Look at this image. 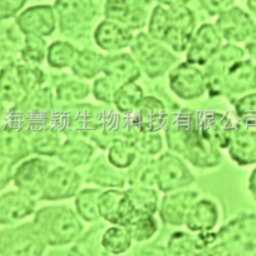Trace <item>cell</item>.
I'll use <instances>...</instances> for the list:
<instances>
[{"label": "cell", "mask_w": 256, "mask_h": 256, "mask_svg": "<svg viewBox=\"0 0 256 256\" xmlns=\"http://www.w3.org/2000/svg\"><path fill=\"white\" fill-rule=\"evenodd\" d=\"M245 52L252 59H256V24L250 38L245 42Z\"/></svg>", "instance_id": "55"}, {"label": "cell", "mask_w": 256, "mask_h": 256, "mask_svg": "<svg viewBox=\"0 0 256 256\" xmlns=\"http://www.w3.org/2000/svg\"><path fill=\"white\" fill-rule=\"evenodd\" d=\"M248 8L256 16V0H248Z\"/></svg>", "instance_id": "59"}, {"label": "cell", "mask_w": 256, "mask_h": 256, "mask_svg": "<svg viewBox=\"0 0 256 256\" xmlns=\"http://www.w3.org/2000/svg\"><path fill=\"white\" fill-rule=\"evenodd\" d=\"M220 222V210L211 198H198L187 214L184 226L191 234L206 235L214 232Z\"/></svg>", "instance_id": "23"}, {"label": "cell", "mask_w": 256, "mask_h": 256, "mask_svg": "<svg viewBox=\"0 0 256 256\" xmlns=\"http://www.w3.org/2000/svg\"><path fill=\"white\" fill-rule=\"evenodd\" d=\"M30 154L29 138L24 132L9 123L0 126V157L18 164Z\"/></svg>", "instance_id": "25"}, {"label": "cell", "mask_w": 256, "mask_h": 256, "mask_svg": "<svg viewBox=\"0 0 256 256\" xmlns=\"http://www.w3.org/2000/svg\"><path fill=\"white\" fill-rule=\"evenodd\" d=\"M16 26L24 36L46 38L58 28L56 10L50 6H33L22 10L16 18Z\"/></svg>", "instance_id": "16"}, {"label": "cell", "mask_w": 256, "mask_h": 256, "mask_svg": "<svg viewBox=\"0 0 256 256\" xmlns=\"http://www.w3.org/2000/svg\"><path fill=\"white\" fill-rule=\"evenodd\" d=\"M198 198L200 194L195 190L184 188L167 192L160 201V218L167 226L172 228L184 226L190 208Z\"/></svg>", "instance_id": "13"}, {"label": "cell", "mask_w": 256, "mask_h": 256, "mask_svg": "<svg viewBox=\"0 0 256 256\" xmlns=\"http://www.w3.org/2000/svg\"><path fill=\"white\" fill-rule=\"evenodd\" d=\"M46 54H48V44L46 38L34 36H26L20 53L23 63L39 67L43 62L46 60Z\"/></svg>", "instance_id": "47"}, {"label": "cell", "mask_w": 256, "mask_h": 256, "mask_svg": "<svg viewBox=\"0 0 256 256\" xmlns=\"http://www.w3.org/2000/svg\"><path fill=\"white\" fill-rule=\"evenodd\" d=\"M131 126L132 120H128L127 118H124V114L104 110L100 126L93 134H90V137L97 146L102 150H107L113 141L124 138Z\"/></svg>", "instance_id": "28"}, {"label": "cell", "mask_w": 256, "mask_h": 256, "mask_svg": "<svg viewBox=\"0 0 256 256\" xmlns=\"http://www.w3.org/2000/svg\"><path fill=\"white\" fill-rule=\"evenodd\" d=\"M196 32V16L187 6L168 8V20L161 43L170 50L184 53Z\"/></svg>", "instance_id": "7"}, {"label": "cell", "mask_w": 256, "mask_h": 256, "mask_svg": "<svg viewBox=\"0 0 256 256\" xmlns=\"http://www.w3.org/2000/svg\"><path fill=\"white\" fill-rule=\"evenodd\" d=\"M127 228L131 232L134 242L144 244L154 238L158 234L160 226L154 215L138 214L131 222L128 224Z\"/></svg>", "instance_id": "45"}, {"label": "cell", "mask_w": 256, "mask_h": 256, "mask_svg": "<svg viewBox=\"0 0 256 256\" xmlns=\"http://www.w3.org/2000/svg\"><path fill=\"white\" fill-rule=\"evenodd\" d=\"M124 138L134 147L138 156L144 157L158 156L164 146V137L160 132L140 131L134 124L130 127Z\"/></svg>", "instance_id": "34"}, {"label": "cell", "mask_w": 256, "mask_h": 256, "mask_svg": "<svg viewBox=\"0 0 256 256\" xmlns=\"http://www.w3.org/2000/svg\"><path fill=\"white\" fill-rule=\"evenodd\" d=\"M50 170V164L43 157L26 158L14 168L13 184L26 195L39 200Z\"/></svg>", "instance_id": "12"}, {"label": "cell", "mask_w": 256, "mask_h": 256, "mask_svg": "<svg viewBox=\"0 0 256 256\" xmlns=\"http://www.w3.org/2000/svg\"><path fill=\"white\" fill-rule=\"evenodd\" d=\"M235 113L241 126L256 131V92L238 98L235 103Z\"/></svg>", "instance_id": "48"}, {"label": "cell", "mask_w": 256, "mask_h": 256, "mask_svg": "<svg viewBox=\"0 0 256 256\" xmlns=\"http://www.w3.org/2000/svg\"><path fill=\"white\" fill-rule=\"evenodd\" d=\"M106 56L92 49H83L78 52L77 58L73 62L70 70L82 80H92L103 74Z\"/></svg>", "instance_id": "33"}, {"label": "cell", "mask_w": 256, "mask_h": 256, "mask_svg": "<svg viewBox=\"0 0 256 256\" xmlns=\"http://www.w3.org/2000/svg\"><path fill=\"white\" fill-rule=\"evenodd\" d=\"M96 154V147L82 137H67L63 141L56 158L63 166L70 168H80L92 162Z\"/></svg>", "instance_id": "30"}, {"label": "cell", "mask_w": 256, "mask_h": 256, "mask_svg": "<svg viewBox=\"0 0 256 256\" xmlns=\"http://www.w3.org/2000/svg\"><path fill=\"white\" fill-rule=\"evenodd\" d=\"M28 0H0V22L16 18Z\"/></svg>", "instance_id": "50"}, {"label": "cell", "mask_w": 256, "mask_h": 256, "mask_svg": "<svg viewBox=\"0 0 256 256\" xmlns=\"http://www.w3.org/2000/svg\"><path fill=\"white\" fill-rule=\"evenodd\" d=\"M100 218L110 225L127 228L138 214L134 211L124 188H110L102 191L98 201Z\"/></svg>", "instance_id": "14"}, {"label": "cell", "mask_w": 256, "mask_h": 256, "mask_svg": "<svg viewBox=\"0 0 256 256\" xmlns=\"http://www.w3.org/2000/svg\"><path fill=\"white\" fill-rule=\"evenodd\" d=\"M103 190L100 188H83L74 198L76 212L84 222L93 224L100 220L98 201Z\"/></svg>", "instance_id": "40"}, {"label": "cell", "mask_w": 256, "mask_h": 256, "mask_svg": "<svg viewBox=\"0 0 256 256\" xmlns=\"http://www.w3.org/2000/svg\"><path fill=\"white\" fill-rule=\"evenodd\" d=\"M60 108V110L54 113L52 124L68 137L90 136L98 128L104 113L96 106L86 103L63 106Z\"/></svg>", "instance_id": "5"}, {"label": "cell", "mask_w": 256, "mask_h": 256, "mask_svg": "<svg viewBox=\"0 0 256 256\" xmlns=\"http://www.w3.org/2000/svg\"><path fill=\"white\" fill-rule=\"evenodd\" d=\"M78 52V48H76L70 42L56 40L48 46L46 63L53 70H67L72 67Z\"/></svg>", "instance_id": "43"}, {"label": "cell", "mask_w": 256, "mask_h": 256, "mask_svg": "<svg viewBox=\"0 0 256 256\" xmlns=\"http://www.w3.org/2000/svg\"><path fill=\"white\" fill-rule=\"evenodd\" d=\"M32 222L46 248L70 245L82 235L84 228L76 210L67 205L44 206L36 211Z\"/></svg>", "instance_id": "1"}, {"label": "cell", "mask_w": 256, "mask_h": 256, "mask_svg": "<svg viewBox=\"0 0 256 256\" xmlns=\"http://www.w3.org/2000/svg\"><path fill=\"white\" fill-rule=\"evenodd\" d=\"M127 195L134 211L144 215H156L158 212L160 198L158 190L150 187H134L128 186Z\"/></svg>", "instance_id": "39"}, {"label": "cell", "mask_w": 256, "mask_h": 256, "mask_svg": "<svg viewBox=\"0 0 256 256\" xmlns=\"http://www.w3.org/2000/svg\"><path fill=\"white\" fill-rule=\"evenodd\" d=\"M16 74H18L20 84L23 87L26 96L32 92H36L39 88L44 87L46 84V73L38 66H30V64L20 63L16 64Z\"/></svg>", "instance_id": "46"}, {"label": "cell", "mask_w": 256, "mask_h": 256, "mask_svg": "<svg viewBox=\"0 0 256 256\" xmlns=\"http://www.w3.org/2000/svg\"><path fill=\"white\" fill-rule=\"evenodd\" d=\"M87 182L100 188H124L127 186V177L120 170L116 168L107 156H98L87 171Z\"/></svg>", "instance_id": "31"}, {"label": "cell", "mask_w": 256, "mask_h": 256, "mask_svg": "<svg viewBox=\"0 0 256 256\" xmlns=\"http://www.w3.org/2000/svg\"><path fill=\"white\" fill-rule=\"evenodd\" d=\"M107 158L116 168L120 171L131 168L132 164L138 158V154L126 138H118L113 141L108 147Z\"/></svg>", "instance_id": "44"}, {"label": "cell", "mask_w": 256, "mask_h": 256, "mask_svg": "<svg viewBox=\"0 0 256 256\" xmlns=\"http://www.w3.org/2000/svg\"><path fill=\"white\" fill-rule=\"evenodd\" d=\"M142 70L131 53H116L106 56L103 76L110 78L116 84L137 82L141 78Z\"/></svg>", "instance_id": "26"}, {"label": "cell", "mask_w": 256, "mask_h": 256, "mask_svg": "<svg viewBox=\"0 0 256 256\" xmlns=\"http://www.w3.org/2000/svg\"><path fill=\"white\" fill-rule=\"evenodd\" d=\"M208 246L200 236L184 231H176L170 236L166 246L167 256H204Z\"/></svg>", "instance_id": "35"}, {"label": "cell", "mask_w": 256, "mask_h": 256, "mask_svg": "<svg viewBox=\"0 0 256 256\" xmlns=\"http://www.w3.org/2000/svg\"><path fill=\"white\" fill-rule=\"evenodd\" d=\"M90 94H92V87L88 83L83 82L82 80H66L56 86L54 98L56 102L62 103L63 106H70L82 103Z\"/></svg>", "instance_id": "42"}, {"label": "cell", "mask_w": 256, "mask_h": 256, "mask_svg": "<svg viewBox=\"0 0 256 256\" xmlns=\"http://www.w3.org/2000/svg\"><path fill=\"white\" fill-rule=\"evenodd\" d=\"M16 166V164H14L13 162L0 157V192L4 191L10 184V182H13V174Z\"/></svg>", "instance_id": "52"}, {"label": "cell", "mask_w": 256, "mask_h": 256, "mask_svg": "<svg viewBox=\"0 0 256 256\" xmlns=\"http://www.w3.org/2000/svg\"><path fill=\"white\" fill-rule=\"evenodd\" d=\"M0 58H2V43H0Z\"/></svg>", "instance_id": "60"}, {"label": "cell", "mask_w": 256, "mask_h": 256, "mask_svg": "<svg viewBox=\"0 0 256 256\" xmlns=\"http://www.w3.org/2000/svg\"><path fill=\"white\" fill-rule=\"evenodd\" d=\"M168 120L166 104L154 96H144L134 110L132 124L144 132H160Z\"/></svg>", "instance_id": "22"}, {"label": "cell", "mask_w": 256, "mask_h": 256, "mask_svg": "<svg viewBox=\"0 0 256 256\" xmlns=\"http://www.w3.org/2000/svg\"><path fill=\"white\" fill-rule=\"evenodd\" d=\"M228 156L238 166L256 164V131L238 126L228 147Z\"/></svg>", "instance_id": "27"}, {"label": "cell", "mask_w": 256, "mask_h": 256, "mask_svg": "<svg viewBox=\"0 0 256 256\" xmlns=\"http://www.w3.org/2000/svg\"><path fill=\"white\" fill-rule=\"evenodd\" d=\"M152 0H106V6H114V8L127 9H148Z\"/></svg>", "instance_id": "53"}, {"label": "cell", "mask_w": 256, "mask_h": 256, "mask_svg": "<svg viewBox=\"0 0 256 256\" xmlns=\"http://www.w3.org/2000/svg\"><path fill=\"white\" fill-rule=\"evenodd\" d=\"M248 186V191H250L251 196H252L254 200L256 201V167L252 170V172L250 174Z\"/></svg>", "instance_id": "57"}, {"label": "cell", "mask_w": 256, "mask_h": 256, "mask_svg": "<svg viewBox=\"0 0 256 256\" xmlns=\"http://www.w3.org/2000/svg\"><path fill=\"white\" fill-rule=\"evenodd\" d=\"M126 177L128 186L157 188V158L140 156L127 170Z\"/></svg>", "instance_id": "36"}, {"label": "cell", "mask_w": 256, "mask_h": 256, "mask_svg": "<svg viewBox=\"0 0 256 256\" xmlns=\"http://www.w3.org/2000/svg\"><path fill=\"white\" fill-rule=\"evenodd\" d=\"M134 256H167L166 248L161 245H144L136 251Z\"/></svg>", "instance_id": "54"}, {"label": "cell", "mask_w": 256, "mask_h": 256, "mask_svg": "<svg viewBox=\"0 0 256 256\" xmlns=\"http://www.w3.org/2000/svg\"><path fill=\"white\" fill-rule=\"evenodd\" d=\"M80 186H82V176L80 172L62 164L50 170L39 200L59 202V201L74 198L80 191Z\"/></svg>", "instance_id": "11"}, {"label": "cell", "mask_w": 256, "mask_h": 256, "mask_svg": "<svg viewBox=\"0 0 256 256\" xmlns=\"http://www.w3.org/2000/svg\"><path fill=\"white\" fill-rule=\"evenodd\" d=\"M144 98V88L137 82L126 83L120 86L116 90L113 106L116 110L120 114H131L132 112L137 110L141 100Z\"/></svg>", "instance_id": "41"}, {"label": "cell", "mask_w": 256, "mask_h": 256, "mask_svg": "<svg viewBox=\"0 0 256 256\" xmlns=\"http://www.w3.org/2000/svg\"><path fill=\"white\" fill-rule=\"evenodd\" d=\"M53 8L60 34L73 39L87 36L100 14L93 0H56Z\"/></svg>", "instance_id": "4"}, {"label": "cell", "mask_w": 256, "mask_h": 256, "mask_svg": "<svg viewBox=\"0 0 256 256\" xmlns=\"http://www.w3.org/2000/svg\"><path fill=\"white\" fill-rule=\"evenodd\" d=\"M195 176L184 160L176 154L166 152L157 158V190L164 194L188 188Z\"/></svg>", "instance_id": "10"}, {"label": "cell", "mask_w": 256, "mask_h": 256, "mask_svg": "<svg viewBox=\"0 0 256 256\" xmlns=\"http://www.w3.org/2000/svg\"><path fill=\"white\" fill-rule=\"evenodd\" d=\"M182 156L194 167L200 170L216 168L222 164L221 150L201 134L198 127L187 142Z\"/></svg>", "instance_id": "20"}, {"label": "cell", "mask_w": 256, "mask_h": 256, "mask_svg": "<svg viewBox=\"0 0 256 256\" xmlns=\"http://www.w3.org/2000/svg\"><path fill=\"white\" fill-rule=\"evenodd\" d=\"M206 13L212 16H220L235 6V0H198Z\"/></svg>", "instance_id": "51"}, {"label": "cell", "mask_w": 256, "mask_h": 256, "mask_svg": "<svg viewBox=\"0 0 256 256\" xmlns=\"http://www.w3.org/2000/svg\"><path fill=\"white\" fill-rule=\"evenodd\" d=\"M46 248L33 222H20L0 230V256H43Z\"/></svg>", "instance_id": "6"}, {"label": "cell", "mask_w": 256, "mask_h": 256, "mask_svg": "<svg viewBox=\"0 0 256 256\" xmlns=\"http://www.w3.org/2000/svg\"><path fill=\"white\" fill-rule=\"evenodd\" d=\"M198 127V114L190 110H181L168 116L164 126V138L168 151L182 156L192 134Z\"/></svg>", "instance_id": "15"}, {"label": "cell", "mask_w": 256, "mask_h": 256, "mask_svg": "<svg viewBox=\"0 0 256 256\" xmlns=\"http://www.w3.org/2000/svg\"><path fill=\"white\" fill-rule=\"evenodd\" d=\"M6 114V104L4 103V100L0 98V120H3Z\"/></svg>", "instance_id": "58"}, {"label": "cell", "mask_w": 256, "mask_h": 256, "mask_svg": "<svg viewBox=\"0 0 256 256\" xmlns=\"http://www.w3.org/2000/svg\"><path fill=\"white\" fill-rule=\"evenodd\" d=\"M222 42L215 24H202L200 28L196 29L192 36L186 52V62L196 67H205L212 56L220 50Z\"/></svg>", "instance_id": "17"}, {"label": "cell", "mask_w": 256, "mask_h": 256, "mask_svg": "<svg viewBox=\"0 0 256 256\" xmlns=\"http://www.w3.org/2000/svg\"><path fill=\"white\" fill-rule=\"evenodd\" d=\"M158 3V6H166V8H176V6H188L191 0H152Z\"/></svg>", "instance_id": "56"}, {"label": "cell", "mask_w": 256, "mask_h": 256, "mask_svg": "<svg viewBox=\"0 0 256 256\" xmlns=\"http://www.w3.org/2000/svg\"><path fill=\"white\" fill-rule=\"evenodd\" d=\"M117 88L118 86L110 78L103 76V77L96 78L94 82H93L92 94L94 100H98L100 103L110 106L113 104Z\"/></svg>", "instance_id": "49"}, {"label": "cell", "mask_w": 256, "mask_h": 256, "mask_svg": "<svg viewBox=\"0 0 256 256\" xmlns=\"http://www.w3.org/2000/svg\"><path fill=\"white\" fill-rule=\"evenodd\" d=\"M170 90L182 100H195L208 92L205 72L188 62L177 64L170 72Z\"/></svg>", "instance_id": "9"}, {"label": "cell", "mask_w": 256, "mask_h": 256, "mask_svg": "<svg viewBox=\"0 0 256 256\" xmlns=\"http://www.w3.org/2000/svg\"><path fill=\"white\" fill-rule=\"evenodd\" d=\"M26 97L23 87L16 74V64L12 63L0 70V98L6 104L16 106Z\"/></svg>", "instance_id": "38"}, {"label": "cell", "mask_w": 256, "mask_h": 256, "mask_svg": "<svg viewBox=\"0 0 256 256\" xmlns=\"http://www.w3.org/2000/svg\"><path fill=\"white\" fill-rule=\"evenodd\" d=\"M255 24L250 14L234 6L218 16L215 26L222 40L231 44H240L250 38Z\"/></svg>", "instance_id": "18"}, {"label": "cell", "mask_w": 256, "mask_h": 256, "mask_svg": "<svg viewBox=\"0 0 256 256\" xmlns=\"http://www.w3.org/2000/svg\"><path fill=\"white\" fill-rule=\"evenodd\" d=\"M236 127L231 118L224 113L210 110L198 114L201 134L220 150H228Z\"/></svg>", "instance_id": "21"}, {"label": "cell", "mask_w": 256, "mask_h": 256, "mask_svg": "<svg viewBox=\"0 0 256 256\" xmlns=\"http://www.w3.org/2000/svg\"><path fill=\"white\" fill-rule=\"evenodd\" d=\"M256 90V66L252 59H242L231 66L225 77V92L248 94Z\"/></svg>", "instance_id": "29"}, {"label": "cell", "mask_w": 256, "mask_h": 256, "mask_svg": "<svg viewBox=\"0 0 256 256\" xmlns=\"http://www.w3.org/2000/svg\"><path fill=\"white\" fill-rule=\"evenodd\" d=\"M32 154L38 157H56L63 140L58 128L53 124L40 128L28 136Z\"/></svg>", "instance_id": "32"}, {"label": "cell", "mask_w": 256, "mask_h": 256, "mask_svg": "<svg viewBox=\"0 0 256 256\" xmlns=\"http://www.w3.org/2000/svg\"><path fill=\"white\" fill-rule=\"evenodd\" d=\"M36 211V200L20 190H12L0 195V226L18 225Z\"/></svg>", "instance_id": "19"}, {"label": "cell", "mask_w": 256, "mask_h": 256, "mask_svg": "<svg viewBox=\"0 0 256 256\" xmlns=\"http://www.w3.org/2000/svg\"><path fill=\"white\" fill-rule=\"evenodd\" d=\"M56 113V98L49 87H42L26 94L6 113L8 123L26 136L50 126Z\"/></svg>", "instance_id": "2"}, {"label": "cell", "mask_w": 256, "mask_h": 256, "mask_svg": "<svg viewBox=\"0 0 256 256\" xmlns=\"http://www.w3.org/2000/svg\"><path fill=\"white\" fill-rule=\"evenodd\" d=\"M134 238L126 226L110 225L100 236V246L104 252L112 256H120L132 248Z\"/></svg>", "instance_id": "37"}, {"label": "cell", "mask_w": 256, "mask_h": 256, "mask_svg": "<svg viewBox=\"0 0 256 256\" xmlns=\"http://www.w3.org/2000/svg\"><path fill=\"white\" fill-rule=\"evenodd\" d=\"M93 38L100 49L108 53H118L131 46L134 32L106 19L96 26Z\"/></svg>", "instance_id": "24"}, {"label": "cell", "mask_w": 256, "mask_h": 256, "mask_svg": "<svg viewBox=\"0 0 256 256\" xmlns=\"http://www.w3.org/2000/svg\"><path fill=\"white\" fill-rule=\"evenodd\" d=\"M130 49L131 56L150 80L164 77L177 64L176 54L166 46L154 40L148 33L134 34Z\"/></svg>", "instance_id": "3"}, {"label": "cell", "mask_w": 256, "mask_h": 256, "mask_svg": "<svg viewBox=\"0 0 256 256\" xmlns=\"http://www.w3.org/2000/svg\"><path fill=\"white\" fill-rule=\"evenodd\" d=\"M245 49L238 44H222L220 50L206 64L204 70L208 82V92L212 98L225 94V77L231 66L245 59Z\"/></svg>", "instance_id": "8"}]
</instances>
